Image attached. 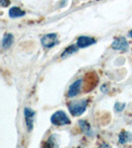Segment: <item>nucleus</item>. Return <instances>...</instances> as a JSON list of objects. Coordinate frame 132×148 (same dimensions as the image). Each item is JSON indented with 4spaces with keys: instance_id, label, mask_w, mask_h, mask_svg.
Returning a JSON list of instances; mask_svg holds the SVG:
<instances>
[{
    "instance_id": "obj_1",
    "label": "nucleus",
    "mask_w": 132,
    "mask_h": 148,
    "mask_svg": "<svg viewBox=\"0 0 132 148\" xmlns=\"http://www.w3.org/2000/svg\"><path fill=\"white\" fill-rule=\"evenodd\" d=\"M86 107H88V101L83 99L81 101L72 102L71 104H69V111L74 116H79L85 113Z\"/></svg>"
},
{
    "instance_id": "obj_2",
    "label": "nucleus",
    "mask_w": 132,
    "mask_h": 148,
    "mask_svg": "<svg viewBox=\"0 0 132 148\" xmlns=\"http://www.w3.org/2000/svg\"><path fill=\"white\" fill-rule=\"evenodd\" d=\"M51 123L55 125H68L71 123V121L65 112L58 111L51 116Z\"/></svg>"
},
{
    "instance_id": "obj_3",
    "label": "nucleus",
    "mask_w": 132,
    "mask_h": 148,
    "mask_svg": "<svg viewBox=\"0 0 132 148\" xmlns=\"http://www.w3.org/2000/svg\"><path fill=\"white\" fill-rule=\"evenodd\" d=\"M41 44L46 49H52L55 46H57L59 44V40H58V35L57 34H47L43 36L41 39Z\"/></svg>"
},
{
    "instance_id": "obj_4",
    "label": "nucleus",
    "mask_w": 132,
    "mask_h": 148,
    "mask_svg": "<svg viewBox=\"0 0 132 148\" xmlns=\"http://www.w3.org/2000/svg\"><path fill=\"white\" fill-rule=\"evenodd\" d=\"M34 119H35V111L30 108L24 109V120H25L26 127L28 131H32L33 125H34Z\"/></svg>"
},
{
    "instance_id": "obj_5",
    "label": "nucleus",
    "mask_w": 132,
    "mask_h": 148,
    "mask_svg": "<svg viewBox=\"0 0 132 148\" xmlns=\"http://www.w3.org/2000/svg\"><path fill=\"white\" fill-rule=\"evenodd\" d=\"M111 47L115 51H126L129 47L128 42L124 37H118L116 39H114V40L111 44Z\"/></svg>"
},
{
    "instance_id": "obj_6",
    "label": "nucleus",
    "mask_w": 132,
    "mask_h": 148,
    "mask_svg": "<svg viewBox=\"0 0 132 148\" xmlns=\"http://www.w3.org/2000/svg\"><path fill=\"white\" fill-rule=\"evenodd\" d=\"M98 81L97 75L95 73H88L85 75V91H90L93 89L97 86V83Z\"/></svg>"
},
{
    "instance_id": "obj_7",
    "label": "nucleus",
    "mask_w": 132,
    "mask_h": 148,
    "mask_svg": "<svg viewBox=\"0 0 132 148\" xmlns=\"http://www.w3.org/2000/svg\"><path fill=\"white\" fill-rule=\"evenodd\" d=\"M81 85H83V80L81 79H78L76 80L75 82L73 83L71 86H69V90H68V97L69 98H74L76 97V95H79V93L81 91Z\"/></svg>"
},
{
    "instance_id": "obj_8",
    "label": "nucleus",
    "mask_w": 132,
    "mask_h": 148,
    "mask_svg": "<svg viewBox=\"0 0 132 148\" xmlns=\"http://www.w3.org/2000/svg\"><path fill=\"white\" fill-rule=\"evenodd\" d=\"M93 44H95V40L92 37H88V36H81V37L79 38L78 42H76V45L80 49L90 47Z\"/></svg>"
},
{
    "instance_id": "obj_9",
    "label": "nucleus",
    "mask_w": 132,
    "mask_h": 148,
    "mask_svg": "<svg viewBox=\"0 0 132 148\" xmlns=\"http://www.w3.org/2000/svg\"><path fill=\"white\" fill-rule=\"evenodd\" d=\"M79 125H80L81 131L85 133L86 136H88V137H92L93 136L92 130V127H90V123H88V121H85L83 120H81L80 121H79Z\"/></svg>"
},
{
    "instance_id": "obj_10",
    "label": "nucleus",
    "mask_w": 132,
    "mask_h": 148,
    "mask_svg": "<svg viewBox=\"0 0 132 148\" xmlns=\"http://www.w3.org/2000/svg\"><path fill=\"white\" fill-rule=\"evenodd\" d=\"M132 141V133L129 131H121L118 136V142L120 144H125Z\"/></svg>"
},
{
    "instance_id": "obj_11",
    "label": "nucleus",
    "mask_w": 132,
    "mask_h": 148,
    "mask_svg": "<svg viewBox=\"0 0 132 148\" xmlns=\"http://www.w3.org/2000/svg\"><path fill=\"white\" fill-rule=\"evenodd\" d=\"M14 42V37L12 34H5L2 39V49H6L8 47H10L12 46Z\"/></svg>"
},
{
    "instance_id": "obj_12",
    "label": "nucleus",
    "mask_w": 132,
    "mask_h": 148,
    "mask_svg": "<svg viewBox=\"0 0 132 148\" xmlns=\"http://www.w3.org/2000/svg\"><path fill=\"white\" fill-rule=\"evenodd\" d=\"M78 49H80V47H78V45H71V46L68 47L66 49H65L64 52L62 53L61 57L62 58H67V57L71 56L72 54H74L75 52H76Z\"/></svg>"
},
{
    "instance_id": "obj_13",
    "label": "nucleus",
    "mask_w": 132,
    "mask_h": 148,
    "mask_svg": "<svg viewBox=\"0 0 132 148\" xmlns=\"http://www.w3.org/2000/svg\"><path fill=\"white\" fill-rule=\"evenodd\" d=\"M25 15V12L23 10H21L19 7H12L9 10V16L11 18H19V17H23Z\"/></svg>"
},
{
    "instance_id": "obj_14",
    "label": "nucleus",
    "mask_w": 132,
    "mask_h": 148,
    "mask_svg": "<svg viewBox=\"0 0 132 148\" xmlns=\"http://www.w3.org/2000/svg\"><path fill=\"white\" fill-rule=\"evenodd\" d=\"M125 108V104L124 103H116L114 105V110L116 112H122Z\"/></svg>"
},
{
    "instance_id": "obj_15",
    "label": "nucleus",
    "mask_w": 132,
    "mask_h": 148,
    "mask_svg": "<svg viewBox=\"0 0 132 148\" xmlns=\"http://www.w3.org/2000/svg\"><path fill=\"white\" fill-rule=\"evenodd\" d=\"M0 4H1L2 7H6L10 4V1L9 0H0Z\"/></svg>"
},
{
    "instance_id": "obj_16",
    "label": "nucleus",
    "mask_w": 132,
    "mask_h": 148,
    "mask_svg": "<svg viewBox=\"0 0 132 148\" xmlns=\"http://www.w3.org/2000/svg\"><path fill=\"white\" fill-rule=\"evenodd\" d=\"M129 36H130V37L132 38V30L130 31V32H129Z\"/></svg>"
}]
</instances>
